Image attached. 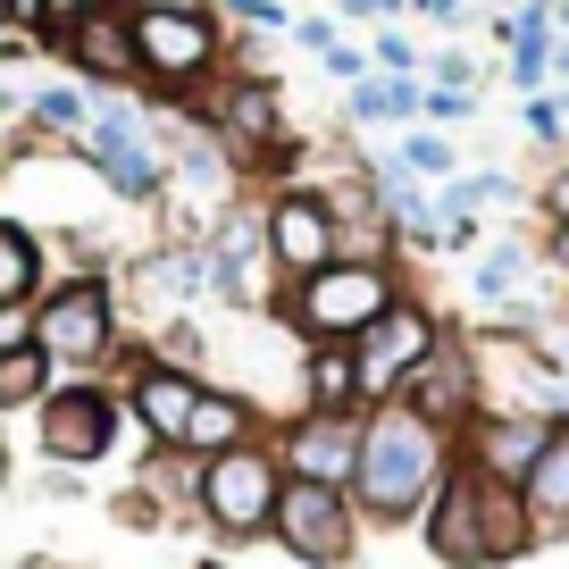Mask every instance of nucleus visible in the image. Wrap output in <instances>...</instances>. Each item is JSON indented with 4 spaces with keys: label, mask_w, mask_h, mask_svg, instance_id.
<instances>
[{
    "label": "nucleus",
    "mask_w": 569,
    "mask_h": 569,
    "mask_svg": "<svg viewBox=\"0 0 569 569\" xmlns=\"http://www.w3.org/2000/svg\"><path fill=\"white\" fill-rule=\"evenodd\" d=\"M210 386V369H177L160 360L151 343L118 360V402H126V427H134L151 452H184V427H193V402Z\"/></svg>",
    "instance_id": "9b49d317"
},
{
    "label": "nucleus",
    "mask_w": 569,
    "mask_h": 569,
    "mask_svg": "<svg viewBox=\"0 0 569 569\" xmlns=\"http://www.w3.org/2000/svg\"><path fill=\"white\" fill-rule=\"evenodd\" d=\"M184 118H201L218 134V151L234 160V177H260V168L293 160V126H284V92L268 68H227L201 101H184Z\"/></svg>",
    "instance_id": "423d86ee"
},
{
    "label": "nucleus",
    "mask_w": 569,
    "mask_h": 569,
    "mask_svg": "<svg viewBox=\"0 0 569 569\" xmlns=\"http://www.w3.org/2000/svg\"><path fill=\"white\" fill-rule=\"evenodd\" d=\"M260 227H268V277H277V293L319 277L327 260H343L336 201H327L319 184H277V193H260Z\"/></svg>",
    "instance_id": "f8f14e48"
},
{
    "label": "nucleus",
    "mask_w": 569,
    "mask_h": 569,
    "mask_svg": "<svg viewBox=\"0 0 569 569\" xmlns=\"http://www.w3.org/2000/svg\"><path fill=\"white\" fill-rule=\"evenodd\" d=\"M393 402H410L427 427L461 436V427L486 410V386H478V352H469V327H445V336H436V352H427L419 369L402 377V393H393Z\"/></svg>",
    "instance_id": "4468645a"
},
{
    "label": "nucleus",
    "mask_w": 569,
    "mask_h": 569,
    "mask_svg": "<svg viewBox=\"0 0 569 569\" xmlns=\"http://www.w3.org/2000/svg\"><path fill=\"white\" fill-rule=\"evenodd\" d=\"M268 545H277L293 569H352L360 545H369V519H360V502L343 495V486L284 478L277 519H268Z\"/></svg>",
    "instance_id": "1a4fd4ad"
},
{
    "label": "nucleus",
    "mask_w": 569,
    "mask_h": 569,
    "mask_svg": "<svg viewBox=\"0 0 569 569\" xmlns=\"http://www.w3.org/2000/svg\"><path fill=\"white\" fill-rule=\"evenodd\" d=\"M528 142H545V151H561V142H569V109H561V92H528Z\"/></svg>",
    "instance_id": "c756f323"
},
{
    "label": "nucleus",
    "mask_w": 569,
    "mask_h": 569,
    "mask_svg": "<svg viewBox=\"0 0 569 569\" xmlns=\"http://www.w3.org/2000/svg\"><path fill=\"white\" fill-rule=\"evenodd\" d=\"M410 0H343V18H369V26H386V18H402Z\"/></svg>",
    "instance_id": "a19ab883"
},
{
    "label": "nucleus",
    "mask_w": 569,
    "mask_h": 569,
    "mask_svg": "<svg viewBox=\"0 0 569 569\" xmlns=\"http://www.w3.org/2000/svg\"><path fill=\"white\" fill-rule=\"evenodd\" d=\"M402 293H410L402 260H327L319 277L284 284L277 302H268V319H277L293 343H343V352H352Z\"/></svg>",
    "instance_id": "20e7f679"
},
{
    "label": "nucleus",
    "mask_w": 569,
    "mask_h": 569,
    "mask_svg": "<svg viewBox=\"0 0 569 569\" xmlns=\"http://www.w3.org/2000/svg\"><path fill=\"white\" fill-rule=\"evenodd\" d=\"M260 436H277V419H268L243 386H218V377H210L201 402H193V427H184V452H193V461H218V452L260 445Z\"/></svg>",
    "instance_id": "a211bd4d"
},
{
    "label": "nucleus",
    "mask_w": 569,
    "mask_h": 569,
    "mask_svg": "<svg viewBox=\"0 0 569 569\" xmlns=\"http://www.w3.org/2000/svg\"><path fill=\"white\" fill-rule=\"evenodd\" d=\"M293 410H369L343 343H302V377H293Z\"/></svg>",
    "instance_id": "412c9836"
},
{
    "label": "nucleus",
    "mask_w": 569,
    "mask_h": 569,
    "mask_svg": "<svg viewBox=\"0 0 569 569\" xmlns=\"http://www.w3.org/2000/svg\"><path fill=\"white\" fill-rule=\"evenodd\" d=\"M545 260L561 268V284H569V227H552V234H545Z\"/></svg>",
    "instance_id": "c03bdc74"
},
{
    "label": "nucleus",
    "mask_w": 569,
    "mask_h": 569,
    "mask_svg": "<svg viewBox=\"0 0 569 569\" xmlns=\"http://www.w3.org/2000/svg\"><path fill=\"white\" fill-rule=\"evenodd\" d=\"M126 18H151V9H210V0H118Z\"/></svg>",
    "instance_id": "37998d69"
},
{
    "label": "nucleus",
    "mask_w": 569,
    "mask_h": 569,
    "mask_svg": "<svg viewBox=\"0 0 569 569\" xmlns=\"http://www.w3.org/2000/svg\"><path fill=\"white\" fill-rule=\"evenodd\" d=\"M519 502H528L536 552H545V545H569V419L552 427V445L536 452V469L519 478Z\"/></svg>",
    "instance_id": "6ab92c4d"
},
{
    "label": "nucleus",
    "mask_w": 569,
    "mask_h": 569,
    "mask_svg": "<svg viewBox=\"0 0 569 569\" xmlns=\"http://www.w3.org/2000/svg\"><path fill=\"white\" fill-rule=\"evenodd\" d=\"M436 201H445V218H478V210H495V201H519V184L502 177V168H461Z\"/></svg>",
    "instance_id": "cd10ccee"
},
{
    "label": "nucleus",
    "mask_w": 569,
    "mask_h": 569,
    "mask_svg": "<svg viewBox=\"0 0 569 569\" xmlns=\"http://www.w3.org/2000/svg\"><path fill=\"white\" fill-rule=\"evenodd\" d=\"M284 495V461H277V436L260 445H234L218 461H201V495H193V528L210 545H268V519H277Z\"/></svg>",
    "instance_id": "6e6552de"
},
{
    "label": "nucleus",
    "mask_w": 569,
    "mask_h": 569,
    "mask_svg": "<svg viewBox=\"0 0 569 569\" xmlns=\"http://www.w3.org/2000/svg\"><path fill=\"white\" fill-rule=\"evenodd\" d=\"M552 84H569V34H552Z\"/></svg>",
    "instance_id": "49530a36"
},
{
    "label": "nucleus",
    "mask_w": 569,
    "mask_h": 569,
    "mask_svg": "<svg viewBox=\"0 0 569 569\" xmlns=\"http://www.w3.org/2000/svg\"><path fill=\"white\" fill-rule=\"evenodd\" d=\"M536 218H545V234L569 227V160H552V177L536 184Z\"/></svg>",
    "instance_id": "473e14b6"
},
{
    "label": "nucleus",
    "mask_w": 569,
    "mask_h": 569,
    "mask_svg": "<svg viewBox=\"0 0 569 569\" xmlns=\"http://www.w3.org/2000/svg\"><path fill=\"white\" fill-rule=\"evenodd\" d=\"M461 118H478V92H452V84L419 92V126H461Z\"/></svg>",
    "instance_id": "7c9ffc66"
},
{
    "label": "nucleus",
    "mask_w": 569,
    "mask_h": 569,
    "mask_svg": "<svg viewBox=\"0 0 569 569\" xmlns=\"http://www.w3.org/2000/svg\"><path fill=\"white\" fill-rule=\"evenodd\" d=\"M445 310L427 302V293H402V302L386 310V319L369 327V336L352 343V377H360V402H393L402 393V377L419 369L427 352H436V336H445Z\"/></svg>",
    "instance_id": "ddd939ff"
},
{
    "label": "nucleus",
    "mask_w": 569,
    "mask_h": 569,
    "mask_svg": "<svg viewBox=\"0 0 569 569\" xmlns=\"http://www.w3.org/2000/svg\"><path fill=\"white\" fill-rule=\"evenodd\" d=\"M201 569H218V561H201Z\"/></svg>",
    "instance_id": "864d4df0"
},
{
    "label": "nucleus",
    "mask_w": 569,
    "mask_h": 569,
    "mask_svg": "<svg viewBox=\"0 0 569 569\" xmlns=\"http://www.w3.org/2000/svg\"><path fill=\"white\" fill-rule=\"evenodd\" d=\"M419 545L436 569H511L536 552V528H528V502L519 486L486 478L478 461H452L436 502L419 511Z\"/></svg>",
    "instance_id": "f03ea898"
},
{
    "label": "nucleus",
    "mask_w": 569,
    "mask_h": 569,
    "mask_svg": "<svg viewBox=\"0 0 569 569\" xmlns=\"http://www.w3.org/2000/svg\"><path fill=\"white\" fill-rule=\"evenodd\" d=\"M369 68H377V76H419V51H410V34L377 26V42H369Z\"/></svg>",
    "instance_id": "2f4dec72"
},
{
    "label": "nucleus",
    "mask_w": 569,
    "mask_h": 569,
    "mask_svg": "<svg viewBox=\"0 0 569 569\" xmlns=\"http://www.w3.org/2000/svg\"><path fill=\"white\" fill-rule=\"evenodd\" d=\"M427 84H452V92H478V59H469V51H436V59H427Z\"/></svg>",
    "instance_id": "f704fd0d"
},
{
    "label": "nucleus",
    "mask_w": 569,
    "mask_h": 569,
    "mask_svg": "<svg viewBox=\"0 0 569 569\" xmlns=\"http://www.w3.org/2000/svg\"><path fill=\"white\" fill-rule=\"evenodd\" d=\"M9 18H18V26H34V18H42V0H9Z\"/></svg>",
    "instance_id": "de8ad7c7"
},
{
    "label": "nucleus",
    "mask_w": 569,
    "mask_h": 569,
    "mask_svg": "<svg viewBox=\"0 0 569 569\" xmlns=\"http://www.w3.org/2000/svg\"><path fill=\"white\" fill-rule=\"evenodd\" d=\"M134 68H142V92H160L168 109L201 101L234 68L227 9H151V18H134Z\"/></svg>",
    "instance_id": "39448f33"
},
{
    "label": "nucleus",
    "mask_w": 569,
    "mask_h": 569,
    "mask_svg": "<svg viewBox=\"0 0 569 569\" xmlns=\"http://www.w3.org/2000/svg\"><path fill=\"white\" fill-rule=\"evenodd\" d=\"M92 9H109V0H42V18H34V34L51 42V34H68V26H84Z\"/></svg>",
    "instance_id": "72a5a7b5"
},
{
    "label": "nucleus",
    "mask_w": 569,
    "mask_h": 569,
    "mask_svg": "<svg viewBox=\"0 0 569 569\" xmlns=\"http://www.w3.org/2000/svg\"><path fill=\"white\" fill-rule=\"evenodd\" d=\"M561 109H569V84H561Z\"/></svg>",
    "instance_id": "603ef678"
},
{
    "label": "nucleus",
    "mask_w": 569,
    "mask_h": 569,
    "mask_svg": "<svg viewBox=\"0 0 569 569\" xmlns=\"http://www.w3.org/2000/svg\"><path fill=\"white\" fill-rule=\"evenodd\" d=\"M42 51H51L84 92H142V68H134V18H126L118 0H109V9H92L84 26H68V34H51Z\"/></svg>",
    "instance_id": "dca6fc26"
},
{
    "label": "nucleus",
    "mask_w": 569,
    "mask_h": 569,
    "mask_svg": "<svg viewBox=\"0 0 569 569\" xmlns=\"http://www.w3.org/2000/svg\"><path fill=\"white\" fill-rule=\"evenodd\" d=\"M42 284H51V234L0 210V310H34Z\"/></svg>",
    "instance_id": "aec40b11"
},
{
    "label": "nucleus",
    "mask_w": 569,
    "mask_h": 569,
    "mask_svg": "<svg viewBox=\"0 0 569 569\" xmlns=\"http://www.w3.org/2000/svg\"><path fill=\"white\" fill-rule=\"evenodd\" d=\"M34 51H42L34 26H0V68H9V59H34Z\"/></svg>",
    "instance_id": "4c0bfd02"
},
{
    "label": "nucleus",
    "mask_w": 569,
    "mask_h": 569,
    "mask_svg": "<svg viewBox=\"0 0 569 569\" xmlns=\"http://www.w3.org/2000/svg\"><path fill=\"white\" fill-rule=\"evenodd\" d=\"M42 495L51 502H84V469H42Z\"/></svg>",
    "instance_id": "58836bf2"
},
{
    "label": "nucleus",
    "mask_w": 569,
    "mask_h": 569,
    "mask_svg": "<svg viewBox=\"0 0 569 569\" xmlns=\"http://www.w3.org/2000/svg\"><path fill=\"white\" fill-rule=\"evenodd\" d=\"M134 486H151V495H160L168 528H193V495H201V461H193V452H142Z\"/></svg>",
    "instance_id": "393cba45"
},
{
    "label": "nucleus",
    "mask_w": 569,
    "mask_h": 569,
    "mask_svg": "<svg viewBox=\"0 0 569 569\" xmlns=\"http://www.w3.org/2000/svg\"><path fill=\"white\" fill-rule=\"evenodd\" d=\"M109 519H118L126 536H168V511H160V495H151V486H126V495L109 502Z\"/></svg>",
    "instance_id": "c85d7f7f"
},
{
    "label": "nucleus",
    "mask_w": 569,
    "mask_h": 569,
    "mask_svg": "<svg viewBox=\"0 0 569 569\" xmlns=\"http://www.w3.org/2000/svg\"><path fill=\"white\" fill-rule=\"evenodd\" d=\"M277 461L302 486H343L360 478V410H284L277 427Z\"/></svg>",
    "instance_id": "2eb2a0df"
},
{
    "label": "nucleus",
    "mask_w": 569,
    "mask_h": 569,
    "mask_svg": "<svg viewBox=\"0 0 569 569\" xmlns=\"http://www.w3.org/2000/svg\"><path fill=\"white\" fill-rule=\"evenodd\" d=\"M545 445H552V419H536V410H478V419L461 427V461H478L486 478H502V486L528 478Z\"/></svg>",
    "instance_id": "f3484780"
},
{
    "label": "nucleus",
    "mask_w": 569,
    "mask_h": 569,
    "mask_svg": "<svg viewBox=\"0 0 569 569\" xmlns=\"http://www.w3.org/2000/svg\"><path fill=\"white\" fill-rule=\"evenodd\" d=\"M0 478H9V427H0Z\"/></svg>",
    "instance_id": "09e8293b"
},
{
    "label": "nucleus",
    "mask_w": 569,
    "mask_h": 569,
    "mask_svg": "<svg viewBox=\"0 0 569 569\" xmlns=\"http://www.w3.org/2000/svg\"><path fill=\"white\" fill-rule=\"evenodd\" d=\"M410 9H419V18H436V26H461V18H469V0H410Z\"/></svg>",
    "instance_id": "79ce46f5"
},
{
    "label": "nucleus",
    "mask_w": 569,
    "mask_h": 569,
    "mask_svg": "<svg viewBox=\"0 0 569 569\" xmlns=\"http://www.w3.org/2000/svg\"><path fill=\"white\" fill-rule=\"evenodd\" d=\"M51 360H42V343H18V352H0V427L9 419H34L42 402H51Z\"/></svg>",
    "instance_id": "5701e85b"
},
{
    "label": "nucleus",
    "mask_w": 569,
    "mask_h": 569,
    "mask_svg": "<svg viewBox=\"0 0 569 569\" xmlns=\"http://www.w3.org/2000/svg\"><path fill=\"white\" fill-rule=\"evenodd\" d=\"M68 160H84L126 210H160L168 201V151H160V134H151L134 92H92V126L76 134Z\"/></svg>",
    "instance_id": "0eeeda50"
},
{
    "label": "nucleus",
    "mask_w": 569,
    "mask_h": 569,
    "mask_svg": "<svg viewBox=\"0 0 569 569\" xmlns=\"http://www.w3.org/2000/svg\"><path fill=\"white\" fill-rule=\"evenodd\" d=\"M18 343H34V310H0V352H18Z\"/></svg>",
    "instance_id": "ea45409f"
},
{
    "label": "nucleus",
    "mask_w": 569,
    "mask_h": 569,
    "mask_svg": "<svg viewBox=\"0 0 569 569\" xmlns=\"http://www.w3.org/2000/svg\"><path fill=\"white\" fill-rule=\"evenodd\" d=\"M26 126H34V142H59V151H76V134L92 126V92L76 84H42V92H26Z\"/></svg>",
    "instance_id": "4be33fe9"
},
{
    "label": "nucleus",
    "mask_w": 569,
    "mask_h": 569,
    "mask_svg": "<svg viewBox=\"0 0 569 569\" xmlns=\"http://www.w3.org/2000/svg\"><path fill=\"white\" fill-rule=\"evenodd\" d=\"M319 68H327V76H336V84H343V92H352V84H360V76H377V68H369V51H360V42H336V51H319Z\"/></svg>",
    "instance_id": "c9c22d12"
},
{
    "label": "nucleus",
    "mask_w": 569,
    "mask_h": 569,
    "mask_svg": "<svg viewBox=\"0 0 569 569\" xmlns=\"http://www.w3.org/2000/svg\"><path fill=\"white\" fill-rule=\"evenodd\" d=\"M461 461V436L427 427L410 402H369L360 410V478H352V502L360 519L377 528H419V511L436 502L445 469Z\"/></svg>",
    "instance_id": "f257e3e1"
},
{
    "label": "nucleus",
    "mask_w": 569,
    "mask_h": 569,
    "mask_svg": "<svg viewBox=\"0 0 569 569\" xmlns=\"http://www.w3.org/2000/svg\"><path fill=\"white\" fill-rule=\"evenodd\" d=\"M210 9H234V0H210Z\"/></svg>",
    "instance_id": "3c124183"
},
{
    "label": "nucleus",
    "mask_w": 569,
    "mask_h": 569,
    "mask_svg": "<svg viewBox=\"0 0 569 569\" xmlns=\"http://www.w3.org/2000/svg\"><path fill=\"white\" fill-rule=\"evenodd\" d=\"M293 42H302V51H336V18H293Z\"/></svg>",
    "instance_id": "e433bc0d"
},
{
    "label": "nucleus",
    "mask_w": 569,
    "mask_h": 569,
    "mask_svg": "<svg viewBox=\"0 0 569 569\" xmlns=\"http://www.w3.org/2000/svg\"><path fill=\"white\" fill-rule=\"evenodd\" d=\"M0 26H18V18H9V0H0Z\"/></svg>",
    "instance_id": "8fccbe9b"
},
{
    "label": "nucleus",
    "mask_w": 569,
    "mask_h": 569,
    "mask_svg": "<svg viewBox=\"0 0 569 569\" xmlns=\"http://www.w3.org/2000/svg\"><path fill=\"white\" fill-rule=\"evenodd\" d=\"M419 92L427 76H360L352 84V126H419Z\"/></svg>",
    "instance_id": "b1692460"
},
{
    "label": "nucleus",
    "mask_w": 569,
    "mask_h": 569,
    "mask_svg": "<svg viewBox=\"0 0 569 569\" xmlns=\"http://www.w3.org/2000/svg\"><path fill=\"white\" fill-rule=\"evenodd\" d=\"M528 268H536V251H528V243H486V251H478V268H469V302H478V310L519 302Z\"/></svg>",
    "instance_id": "a878e982"
},
{
    "label": "nucleus",
    "mask_w": 569,
    "mask_h": 569,
    "mask_svg": "<svg viewBox=\"0 0 569 569\" xmlns=\"http://www.w3.org/2000/svg\"><path fill=\"white\" fill-rule=\"evenodd\" d=\"M126 445V402L109 377H84V386H51V402L34 410V452L51 469H101L109 452Z\"/></svg>",
    "instance_id": "9d476101"
},
{
    "label": "nucleus",
    "mask_w": 569,
    "mask_h": 569,
    "mask_svg": "<svg viewBox=\"0 0 569 569\" xmlns=\"http://www.w3.org/2000/svg\"><path fill=\"white\" fill-rule=\"evenodd\" d=\"M393 160H402L419 184H452V177H461V151H452L445 126H410V134L393 142Z\"/></svg>",
    "instance_id": "bb28decb"
},
{
    "label": "nucleus",
    "mask_w": 569,
    "mask_h": 569,
    "mask_svg": "<svg viewBox=\"0 0 569 569\" xmlns=\"http://www.w3.org/2000/svg\"><path fill=\"white\" fill-rule=\"evenodd\" d=\"M26 118V101H18V92H9V84H0V134H9V126H18Z\"/></svg>",
    "instance_id": "a18cd8bd"
},
{
    "label": "nucleus",
    "mask_w": 569,
    "mask_h": 569,
    "mask_svg": "<svg viewBox=\"0 0 569 569\" xmlns=\"http://www.w3.org/2000/svg\"><path fill=\"white\" fill-rule=\"evenodd\" d=\"M34 343H42L59 386H84V377H109V386H118V360L134 352L142 336H126L118 277H51L42 302H34Z\"/></svg>",
    "instance_id": "7ed1b4c3"
}]
</instances>
